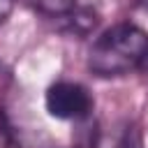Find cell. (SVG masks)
Segmentation results:
<instances>
[{"label": "cell", "instance_id": "cell-2", "mask_svg": "<svg viewBox=\"0 0 148 148\" xmlns=\"http://www.w3.org/2000/svg\"><path fill=\"white\" fill-rule=\"evenodd\" d=\"M44 106L56 120H83L92 113L95 99L79 81H56L44 92Z\"/></svg>", "mask_w": 148, "mask_h": 148}, {"label": "cell", "instance_id": "cell-3", "mask_svg": "<svg viewBox=\"0 0 148 148\" xmlns=\"http://www.w3.org/2000/svg\"><path fill=\"white\" fill-rule=\"evenodd\" d=\"M116 148H143V141H141V134L136 130H127L123 134V139L118 141Z\"/></svg>", "mask_w": 148, "mask_h": 148}, {"label": "cell", "instance_id": "cell-1", "mask_svg": "<svg viewBox=\"0 0 148 148\" xmlns=\"http://www.w3.org/2000/svg\"><path fill=\"white\" fill-rule=\"evenodd\" d=\"M148 53V32L136 23L123 21L106 28L88 51V69L99 79L125 76L141 67Z\"/></svg>", "mask_w": 148, "mask_h": 148}, {"label": "cell", "instance_id": "cell-4", "mask_svg": "<svg viewBox=\"0 0 148 148\" xmlns=\"http://www.w3.org/2000/svg\"><path fill=\"white\" fill-rule=\"evenodd\" d=\"M14 2H16V0H0V25L12 16V12H14Z\"/></svg>", "mask_w": 148, "mask_h": 148}, {"label": "cell", "instance_id": "cell-6", "mask_svg": "<svg viewBox=\"0 0 148 148\" xmlns=\"http://www.w3.org/2000/svg\"><path fill=\"white\" fill-rule=\"evenodd\" d=\"M141 5H143V7H146V9H148V0H141Z\"/></svg>", "mask_w": 148, "mask_h": 148}, {"label": "cell", "instance_id": "cell-5", "mask_svg": "<svg viewBox=\"0 0 148 148\" xmlns=\"http://www.w3.org/2000/svg\"><path fill=\"white\" fill-rule=\"evenodd\" d=\"M141 67H143V69L148 72V53H146V58H143V62H141Z\"/></svg>", "mask_w": 148, "mask_h": 148}]
</instances>
